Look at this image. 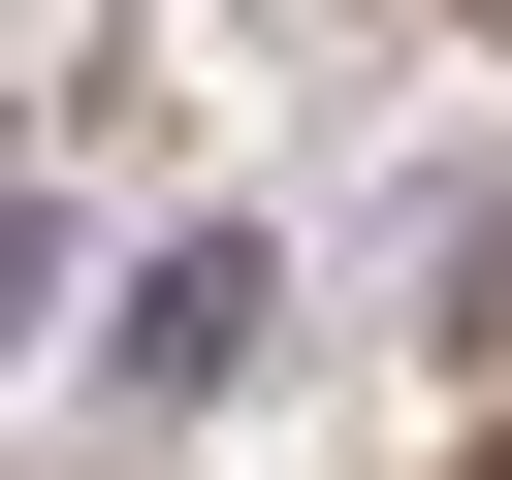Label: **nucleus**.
I'll list each match as a JSON object with an SVG mask.
<instances>
[{
    "label": "nucleus",
    "instance_id": "obj_1",
    "mask_svg": "<svg viewBox=\"0 0 512 480\" xmlns=\"http://www.w3.org/2000/svg\"><path fill=\"white\" fill-rule=\"evenodd\" d=\"M256 320H288V256H256V224H160V256H128V320H96V416H224V384H256Z\"/></svg>",
    "mask_w": 512,
    "mask_h": 480
},
{
    "label": "nucleus",
    "instance_id": "obj_2",
    "mask_svg": "<svg viewBox=\"0 0 512 480\" xmlns=\"http://www.w3.org/2000/svg\"><path fill=\"white\" fill-rule=\"evenodd\" d=\"M32 320H64V160L0 128V352H32Z\"/></svg>",
    "mask_w": 512,
    "mask_h": 480
}]
</instances>
